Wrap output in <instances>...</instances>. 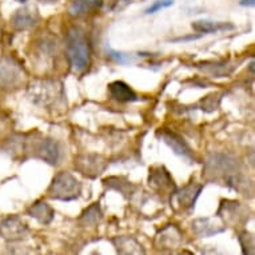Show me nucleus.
I'll return each mask as SVG.
<instances>
[{
	"mask_svg": "<svg viewBox=\"0 0 255 255\" xmlns=\"http://www.w3.org/2000/svg\"><path fill=\"white\" fill-rule=\"evenodd\" d=\"M203 175L209 180H215L235 190H241L243 184L238 162L225 154L211 155L206 162Z\"/></svg>",
	"mask_w": 255,
	"mask_h": 255,
	"instance_id": "nucleus-1",
	"label": "nucleus"
},
{
	"mask_svg": "<svg viewBox=\"0 0 255 255\" xmlns=\"http://www.w3.org/2000/svg\"><path fill=\"white\" fill-rule=\"evenodd\" d=\"M67 56L74 71L83 72L90 64V44L83 29L71 27L66 39Z\"/></svg>",
	"mask_w": 255,
	"mask_h": 255,
	"instance_id": "nucleus-2",
	"label": "nucleus"
},
{
	"mask_svg": "<svg viewBox=\"0 0 255 255\" xmlns=\"http://www.w3.org/2000/svg\"><path fill=\"white\" fill-rule=\"evenodd\" d=\"M82 193V184L70 172L62 171L55 175L52 183L48 187V198L56 201L70 202L78 199Z\"/></svg>",
	"mask_w": 255,
	"mask_h": 255,
	"instance_id": "nucleus-3",
	"label": "nucleus"
},
{
	"mask_svg": "<svg viewBox=\"0 0 255 255\" xmlns=\"http://www.w3.org/2000/svg\"><path fill=\"white\" fill-rule=\"evenodd\" d=\"M34 91L35 102L44 107H56L64 101L62 84L55 80H43L39 86H35Z\"/></svg>",
	"mask_w": 255,
	"mask_h": 255,
	"instance_id": "nucleus-4",
	"label": "nucleus"
},
{
	"mask_svg": "<svg viewBox=\"0 0 255 255\" xmlns=\"http://www.w3.org/2000/svg\"><path fill=\"white\" fill-rule=\"evenodd\" d=\"M203 186L190 183L179 191H174L171 195V206L178 213H187L195 207V202L201 195Z\"/></svg>",
	"mask_w": 255,
	"mask_h": 255,
	"instance_id": "nucleus-5",
	"label": "nucleus"
},
{
	"mask_svg": "<svg viewBox=\"0 0 255 255\" xmlns=\"http://www.w3.org/2000/svg\"><path fill=\"white\" fill-rule=\"evenodd\" d=\"M32 150L36 158L42 159L43 162L52 166L58 164L60 159V147L54 139L43 138L40 140H34Z\"/></svg>",
	"mask_w": 255,
	"mask_h": 255,
	"instance_id": "nucleus-6",
	"label": "nucleus"
},
{
	"mask_svg": "<svg viewBox=\"0 0 255 255\" xmlns=\"http://www.w3.org/2000/svg\"><path fill=\"white\" fill-rule=\"evenodd\" d=\"M148 184L155 191L163 195H172L175 191V183L170 175V172L164 167H152L150 168L148 175Z\"/></svg>",
	"mask_w": 255,
	"mask_h": 255,
	"instance_id": "nucleus-7",
	"label": "nucleus"
},
{
	"mask_svg": "<svg viewBox=\"0 0 255 255\" xmlns=\"http://www.w3.org/2000/svg\"><path fill=\"white\" fill-rule=\"evenodd\" d=\"M106 160L99 155H82L75 158V167L79 170L83 175L90 178H97L105 171Z\"/></svg>",
	"mask_w": 255,
	"mask_h": 255,
	"instance_id": "nucleus-8",
	"label": "nucleus"
},
{
	"mask_svg": "<svg viewBox=\"0 0 255 255\" xmlns=\"http://www.w3.org/2000/svg\"><path fill=\"white\" fill-rule=\"evenodd\" d=\"M28 233L24 222L19 217H9L0 223V234L7 241H17Z\"/></svg>",
	"mask_w": 255,
	"mask_h": 255,
	"instance_id": "nucleus-9",
	"label": "nucleus"
},
{
	"mask_svg": "<svg viewBox=\"0 0 255 255\" xmlns=\"http://www.w3.org/2000/svg\"><path fill=\"white\" fill-rule=\"evenodd\" d=\"M158 136L162 139V140H163V142L166 143L178 156H182V158L186 159H188L191 156V150H190V147L187 146V143L184 142L182 136H179V135L175 134V132H172V131L167 130V128H160V130L158 131Z\"/></svg>",
	"mask_w": 255,
	"mask_h": 255,
	"instance_id": "nucleus-10",
	"label": "nucleus"
},
{
	"mask_svg": "<svg viewBox=\"0 0 255 255\" xmlns=\"http://www.w3.org/2000/svg\"><path fill=\"white\" fill-rule=\"evenodd\" d=\"M194 233L201 238H209L213 235L221 234L226 230V226H223L221 222L215 218H201L193 222Z\"/></svg>",
	"mask_w": 255,
	"mask_h": 255,
	"instance_id": "nucleus-11",
	"label": "nucleus"
},
{
	"mask_svg": "<svg viewBox=\"0 0 255 255\" xmlns=\"http://www.w3.org/2000/svg\"><path fill=\"white\" fill-rule=\"evenodd\" d=\"M21 71L16 63L11 59H3L0 62V86L11 87L20 80Z\"/></svg>",
	"mask_w": 255,
	"mask_h": 255,
	"instance_id": "nucleus-12",
	"label": "nucleus"
},
{
	"mask_svg": "<svg viewBox=\"0 0 255 255\" xmlns=\"http://www.w3.org/2000/svg\"><path fill=\"white\" fill-rule=\"evenodd\" d=\"M39 21V15L36 12V9L23 8L19 9L15 12L12 17H11V24L15 29H29L32 28L34 25Z\"/></svg>",
	"mask_w": 255,
	"mask_h": 255,
	"instance_id": "nucleus-13",
	"label": "nucleus"
},
{
	"mask_svg": "<svg viewBox=\"0 0 255 255\" xmlns=\"http://www.w3.org/2000/svg\"><path fill=\"white\" fill-rule=\"evenodd\" d=\"M110 95L113 99L122 103H128V102H136L138 101V95L135 94V91L125 82L122 80H117L113 83L109 84Z\"/></svg>",
	"mask_w": 255,
	"mask_h": 255,
	"instance_id": "nucleus-14",
	"label": "nucleus"
},
{
	"mask_svg": "<svg viewBox=\"0 0 255 255\" xmlns=\"http://www.w3.org/2000/svg\"><path fill=\"white\" fill-rule=\"evenodd\" d=\"M28 214L32 218H35L39 223L42 225H48L54 219V210L50 205H47L44 201H38L36 203L31 206L28 209Z\"/></svg>",
	"mask_w": 255,
	"mask_h": 255,
	"instance_id": "nucleus-15",
	"label": "nucleus"
},
{
	"mask_svg": "<svg viewBox=\"0 0 255 255\" xmlns=\"http://www.w3.org/2000/svg\"><path fill=\"white\" fill-rule=\"evenodd\" d=\"M113 243L119 254H144L142 245L130 237H118L113 239Z\"/></svg>",
	"mask_w": 255,
	"mask_h": 255,
	"instance_id": "nucleus-16",
	"label": "nucleus"
},
{
	"mask_svg": "<svg viewBox=\"0 0 255 255\" xmlns=\"http://www.w3.org/2000/svg\"><path fill=\"white\" fill-rule=\"evenodd\" d=\"M156 241L159 242L160 249H175L180 243L182 238H180L179 231L174 226H170L166 227L164 230H162L156 235Z\"/></svg>",
	"mask_w": 255,
	"mask_h": 255,
	"instance_id": "nucleus-17",
	"label": "nucleus"
},
{
	"mask_svg": "<svg viewBox=\"0 0 255 255\" xmlns=\"http://www.w3.org/2000/svg\"><path fill=\"white\" fill-rule=\"evenodd\" d=\"M103 0H74L70 5V13L72 16H82L87 12L101 8Z\"/></svg>",
	"mask_w": 255,
	"mask_h": 255,
	"instance_id": "nucleus-18",
	"label": "nucleus"
},
{
	"mask_svg": "<svg viewBox=\"0 0 255 255\" xmlns=\"http://www.w3.org/2000/svg\"><path fill=\"white\" fill-rule=\"evenodd\" d=\"M193 28L199 34H213L218 31H223V29H233L234 25L227 24V23H215V21L210 20H198L193 23Z\"/></svg>",
	"mask_w": 255,
	"mask_h": 255,
	"instance_id": "nucleus-19",
	"label": "nucleus"
},
{
	"mask_svg": "<svg viewBox=\"0 0 255 255\" xmlns=\"http://www.w3.org/2000/svg\"><path fill=\"white\" fill-rule=\"evenodd\" d=\"M101 218H102V213H101V209H99V205L95 203V205L91 206L87 211H84L82 218H80V221L83 222L86 226H91V225L98 223Z\"/></svg>",
	"mask_w": 255,
	"mask_h": 255,
	"instance_id": "nucleus-20",
	"label": "nucleus"
},
{
	"mask_svg": "<svg viewBox=\"0 0 255 255\" xmlns=\"http://www.w3.org/2000/svg\"><path fill=\"white\" fill-rule=\"evenodd\" d=\"M239 242H241V245H242L243 247V254L246 253L247 246L250 249V255L254 254V237H253L250 233L243 231L242 234L239 235Z\"/></svg>",
	"mask_w": 255,
	"mask_h": 255,
	"instance_id": "nucleus-21",
	"label": "nucleus"
},
{
	"mask_svg": "<svg viewBox=\"0 0 255 255\" xmlns=\"http://www.w3.org/2000/svg\"><path fill=\"white\" fill-rule=\"evenodd\" d=\"M172 4H174V0H156V1H154V3L146 9V13L147 15H150V13L158 12L160 9L171 7Z\"/></svg>",
	"mask_w": 255,
	"mask_h": 255,
	"instance_id": "nucleus-22",
	"label": "nucleus"
},
{
	"mask_svg": "<svg viewBox=\"0 0 255 255\" xmlns=\"http://www.w3.org/2000/svg\"><path fill=\"white\" fill-rule=\"evenodd\" d=\"M107 54L111 59H114L115 62L121 63V64H127V63L132 62V56L125 54V52H118V51H114L111 48H107Z\"/></svg>",
	"mask_w": 255,
	"mask_h": 255,
	"instance_id": "nucleus-23",
	"label": "nucleus"
},
{
	"mask_svg": "<svg viewBox=\"0 0 255 255\" xmlns=\"http://www.w3.org/2000/svg\"><path fill=\"white\" fill-rule=\"evenodd\" d=\"M241 4H242V5H253V4H254V0H243Z\"/></svg>",
	"mask_w": 255,
	"mask_h": 255,
	"instance_id": "nucleus-24",
	"label": "nucleus"
},
{
	"mask_svg": "<svg viewBox=\"0 0 255 255\" xmlns=\"http://www.w3.org/2000/svg\"><path fill=\"white\" fill-rule=\"evenodd\" d=\"M3 125H4V119H3V117H1V114H0V132H1V128H3Z\"/></svg>",
	"mask_w": 255,
	"mask_h": 255,
	"instance_id": "nucleus-25",
	"label": "nucleus"
},
{
	"mask_svg": "<svg viewBox=\"0 0 255 255\" xmlns=\"http://www.w3.org/2000/svg\"><path fill=\"white\" fill-rule=\"evenodd\" d=\"M43 3H55V1H58V0H40Z\"/></svg>",
	"mask_w": 255,
	"mask_h": 255,
	"instance_id": "nucleus-26",
	"label": "nucleus"
}]
</instances>
